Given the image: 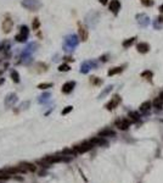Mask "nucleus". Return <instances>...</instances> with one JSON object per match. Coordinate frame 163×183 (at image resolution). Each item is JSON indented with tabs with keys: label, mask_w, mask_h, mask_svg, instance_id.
<instances>
[{
	"label": "nucleus",
	"mask_w": 163,
	"mask_h": 183,
	"mask_svg": "<svg viewBox=\"0 0 163 183\" xmlns=\"http://www.w3.org/2000/svg\"><path fill=\"white\" fill-rule=\"evenodd\" d=\"M7 178H10V176L4 175V174H1V172H0V181H4V180H7Z\"/></svg>",
	"instance_id": "nucleus-35"
},
{
	"label": "nucleus",
	"mask_w": 163,
	"mask_h": 183,
	"mask_svg": "<svg viewBox=\"0 0 163 183\" xmlns=\"http://www.w3.org/2000/svg\"><path fill=\"white\" fill-rule=\"evenodd\" d=\"M71 160V156L66 157V156H59V155H49V156H45L44 159L39 160L38 164L40 165H44V167H49V165H53L56 164V162H61V161H69Z\"/></svg>",
	"instance_id": "nucleus-1"
},
{
	"label": "nucleus",
	"mask_w": 163,
	"mask_h": 183,
	"mask_svg": "<svg viewBox=\"0 0 163 183\" xmlns=\"http://www.w3.org/2000/svg\"><path fill=\"white\" fill-rule=\"evenodd\" d=\"M99 3L101 5H107L108 4V0H99Z\"/></svg>",
	"instance_id": "nucleus-37"
},
{
	"label": "nucleus",
	"mask_w": 163,
	"mask_h": 183,
	"mask_svg": "<svg viewBox=\"0 0 163 183\" xmlns=\"http://www.w3.org/2000/svg\"><path fill=\"white\" fill-rule=\"evenodd\" d=\"M0 172L4 175H7V176H15L21 172V169L20 166H16V167H5V169H1Z\"/></svg>",
	"instance_id": "nucleus-13"
},
{
	"label": "nucleus",
	"mask_w": 163,
	"mask_h": 183,
	"mask_svg": "<svg viewBox=\"0 0 163 183\" xmlns=\"http://www.w3.org/2000/svg\"><path fill=\"white\" fill-rule=\"evenodd\" d=\"M112 89H113V85H108V87H106V88H105V89H104V90L100 93L99 98L101 99V98H104V96H106V95H107V94L110 93V92H111Z\"/></svg>",
	"instance_id": "nucleus-27"
},
{
	"label": "nucleus",
	"mask_w": 163,
	"mask_h": 183,
	"mask_svg": "<svg viewBox=\"0 0 163 183\" xmlns=\"http://www.w3.org/2000/svg\"><path fill=\"white\" fill-rule=\"evenodd\" d=\"M152 108H155L156 110H163V100L161 99V96H157L152 100Z\"/></svg>",
	"instance_id": "nucleus-17"
},
{
	"label": "nucleus",
	"mask_w": 163,
	"mask_h": 183,
	"mask_svg": "<svg viewBox=\"0 0 163 183\" xmlns=\"http://www.w3.org/2000/svg\"><path fill=\"white\" fill-rule=\"evenodd\" d=\"M93 67H96V64L94 62V61H85V62H83L80 66V72L82 73H88Z\"/></svg>",
	"instance_id": "nucleus-16"
},
{
	"label": "nucleus",
	"mask_w": 163,
	"mask_h": 183,
	"mask_svg": "<svg viewBox=\"0 0 163 183\" xmlns=\"http://www.w3.org/2000/svg\"><path fill=\"white\" fill-rule=\"evenodd\" d=\"M99 136L100 137H104V138H106V137H115L116 136V132L112 128H105V129L99 132Z\"/></svg>",
	"instance_id": "nucleus-18"
},
{
	"label": "nucleus",
	"mask_w": 163,
	"mask_h": 183,
	"mask_svg": "<svg viewBox=\"0 0 163 183\" xmlns=\"http://www.w3.org/2000/svg\"><path fill=\"white\" fill-rule=\"evenodd\" d=\"M21 5L24 7L29 10V11H38V10L43 6V4L39 1V0H22Z\"/></svg>",
	"instance_id": "nucleus-3"
},
{
	"label": "nucleus",
	"mask_w": 163,
	"mask_h": 183,
	"mask_svg": "<svg viewBox=\"0 0 163 183\" xmlns=\"http://www.w3.org/2000/svg\"><path fill=\"white\" fill-rule=\"evenodd\" d=\"M140 3L144 5V6H146V7H151L155 1H154V0H140Z\"/></svg>",
	"instance_id": "nucleus-30"
},
{
	"label": "nucleus",
	"mask_w": 163,
	"mask_h": 183,
	"mask_svg": "<svg viewBox=\"0 0 163 183\" xmlns=\"http://www.w3.org/2000/svg\"><path fill=\"white\" fill-rule=\"evenodd\" d=\"M140 77L145 78L147 81H152V78H154V72L150 71V70H145V71H142V72L140 73Z\"/></svg>",
	"instance_id": "nucleus-23"
},
{
	"label": "nucleus",
	"mask_w": 163,
	"mask_h": 183,
	"mask_svg": "<svg viewBox=\"0 0 163 183\" xmlns=\"http://www.w3.org/2000/svg\"><path fill=\"white\" fill-rule=\"evenodd\" d=\"M91 144H93L94 146L95 145H105L106 144V140L104 139V137H95V138H93V139H90L89 140Z\"/></svg>",
	"instance_id": "nucleus-20"
},
{
	"label": "nucleus",
	"mask_w": 163,
	"mask_h": 183,
	"mask_svg": "<svg viewBox=\"0 0 163 183\" xmlns=\"http://www.w3.org/2000/svg\"><path fill=\"white\" fill-rule=\"evenodd\" d=\"M158 10H160V12H161V15H163V4H161V5H160V7H158Z\"/></svg>",
	"instance_id": "nucleus-38"
},
{
	"label": "nucleus",
	"mask_w": 163,
	"mask_h": 183,
	"mask_svg": "<svg viewBox=\"0 0 163 183\" xmlns=\"http://www.w3.org/2000/svg\"><path fill=\"white\" fill-rule=\"evenodd\" d=\"M72 110H73V106H71V105H69V106H66V108L62 110V115H63V116L67 115V114H69Z\"/></svg>",
	"instance_id": "nucleus-32"
},
{
	"label": "nucleus",
	"mask_w": 163,
	"mask_h": 183,
	"mask_svg": "<svg viewBox=\"0 0 163 183\" xmlns=\"http://www.w3.org/2000/svg\"><path fill=\"white\" fill-rule=\"evenodd\" d=\"M128 117H129V120L133 122H137L140 120V117H141V115L139 114V113H136V111H129V114H128Z\"/></svg>",
	"instance_id": "nucleus-22"
},
{
	"label": "nucleus",
	"mask_w": 163,
	"mask_h": 183,
	"mask_svg": "<svg viewBox=\"0 0 163 183\" xmlns=\"http://www.w3.org/2000/svg\"><path fill=\"white\" fill-rule=\"evenodd\" d=\"M154 26H155V28H156V29H162V23H160L158 21H157V20L154 22Z\"/></svg>",
	"instance_id": "nucleus-33"
},
{
	"label": "nucleus",
	"mask_w": 163,
	"mask_h": 183,
	"mask_svg": "<svg viewBox=\"0 0 163 183\" xmlns=\"http://www.w3.org/2000/svg\"><path fill=\"white\" fill-rule=\"evenodd\" d=\"M90 83L94 84V85H100V84H102V79L96 77V76H91V77H90Z\"/></svg>",
	"instance_id": "nucleus-26"
},
{
	"label": "nucleus",
	"mask_w": 163,
	"mask_h": 183,
	"mask_svg": "<svg viewBox=\"0 0 163 183\" xmlns=\"http://www.w3.org/2000/svg\"><path fill=\"white\" fill-rule=\"evenodd\" d=\"M136 37H130V38H128V39H125V40H123V43H122V45H123V48L124 49H128V48H130L131 45H133L135 42H136Z\"/></svg>",
	"instance_id": "nucleus-21"
},
{
	"label": "nucleus",
	"mask_w": 163,
	"mask_h": 183,
	"mask_svg": "<svg viewBox=\"0 0 163 183\" xmlns=\"http://www.w3.org/2000/svg\"><path fill=\"white\" fill-rule=\"evenodd\" d=\"M78 37H79V40L82 42H86L89 38V30L86 28L83 23H78Z\"/></svg>",
	"instance_id": "nucleus-7"
},
{
	"label": "nucleus",
	"mask_w": 163,
	"mask_h": 183,
	"mask_svg": "<svg viewBox=\"0 0 163 183\" xmlns=\"http://www.w3.org/2000/svg\"><path fill=\"white\" fill-rule=\"evenodd\" d=\"M135 18H136L137 23H139L141 27H147V26H149V24H150V22H151L150 17L147 16L146 14H144V12H141V14H137L136 16H135Z\"/></svg>",
	"instance_id": "nucleus-8"
},
{
	"label": "nucleus",
	"mask_w": 163,
	"mask_h": 183,
	"mask_svg": "<svg viewBox=\"0 0 163 183\" xmlns=\"http://www.w3.org/2000/svg\"><path fill=\"white\" fill-rule=\"evenodd\" d=\"M39 27H40V21H39V18H38V17L33 18V22H32V29H33V30H37V29H39Z\"/></svg>",
	"instance_id": "nucleus-28"
},
{
	"label": "nucleus",
	"mask_w": 163,
	"mask_h": 183,
	"mask_svg": "<svg viewBox=\"0 0 163 183\" xmlns=\"http://www.w3.org/2000/svg\"><path fill=\"white\" fill-rule=\"evenodd\" d=\"M28 35H29V29L26 24H23V26L20 27V33L16 34L15 39H16L18 43H26L28 39Z\"/></svg>",
	"instance_id": "nucleus-4"
},
{
	"label": "nucleus",
	"mask_w": 163,
	"mask_h": 183,
	"mask_svg": "<svg viewBox=\"0 0 163 183\" xmlns=\"http://www.w3.org/2000/svg\"><path fill=\"white\" fill-rule=\"evenodd\" d=\"M39 89H48V88H53V83H40L38 84Z\"/></svg>",
	"instance_id": "nucleus-31"
},
{
	"label": "nucleus",
	"mask_w": 163,
	"mask_h": 183,
	"mask_svg": "<svg viewBox=\"0 0 163 183\" xmlns=\"http://www.w3.org/2000/svg\"><path fill=\"white\" fill-rule=\"evenodd\" d=\"M121 103H122V98H121V95L115 94L113 96H112V99L108 101L107 104H106L105 108L107 109L108 111H112V110H115V109H116L117 106H118Z\"/></svg>",
	"instance_id": "nucleus-5"
},
{
	"label": "nucleus",
	"mask_w": 163,
	"mask_h": 183,
	"mask_svg": "<svg viewBox=\"0 0 163 183\" xmlns=\"http://www.w3.org/2000/svg\"><path fill=\"white\" fill-rule=\"evenodd\" d=\"M123 70H124L123 66H117V67H112V68L108 70L107 75L110 76V77H112V76H116V75L122 73V72H123Z\"/></svg>",
	"instance_id": "nucleus-19"
},
{
	"label": "nucleus",
	"mask_w": 163,
	"mask_h": 183,
	"mask_svg": "<svg viewBox=\"0 0 163 183\" xmlns=\"http://www.w3.org/2000/svg\"><path fill=\"white\" fill-rule=\"evenodd\" d=\"M121 7H122V4L119 0H111L108 3V10L115 15V16H117V15L119 14Z\"/></svg>",
	"instance_id": "nucleus-10"
},
{
	"label": "nucleus",
	"mask_w": 163,
	"mask_h": 183,
	"mask_svg": "<svg viewBox=\"0 0 163 183\" xmlns=\"http://www.w3.org/2000/svg\"><path fill=\"white\" fill-rule=\"evenodd\" d=\"M130 123H131V121H130L129 119H118V120H116V122H115V126H116L118 129L127 131V129L129 128Z\"/></svg>",
	"instance_id": "nucleus-9"
},
{
	"label": "nucleus",
	"mask_w": 163,
	"mask_h": 183,
	"mask_svg": "<svg viewBox=\"0 0 163 183\" xmlns=\"http://www.w3.org/2000/svg\"><path fill=\"white\" fill-rule=\"evenodd\" d=\"M71 67H69V65L68 64H61L59 66V71L60 72H67V71H69Z\"/></svg>",
	"instance_id": "nucleus-29"
},
{
	"label": "nucleus",
	"mask_w": 163,
	"mask_h": 183,
	"mask_svg": "<svg viewBox=\"0 0 163 183\" xmlns=\"http://www.w3.org/2000/svg\"><path fill=\"white\" fill-rule=\"evenodd\" d=\"M150 49H151L150 44L146 43V42H140V43L136 44V50H137L139 54H147L150 52Z\"/></svg>",
	"instance_id": "nucleus-14"
},
{
	"label": "nucleus",
	"mask_w": 163,
	"mask_h": 183,
	"mask_svg": "<svg viewBox=\"0 0 163 183\" xmlns=\"http://www.w3.org/2000/svg\"><path fill=\"white\" fill-rule=\"evenodd\" d=\"M22 166H23V169H24V170H26V171H29V172H34L35 170H37L35 165L30 164V162H23Z\"/></svg>",
	"instance_id": "nucleus-24"
},
{
	"label": "nucleus",
	"mask_w": 163,
	"mask_h": 183,
	"mask_svg": "<svg viewBox=\"0 0 163 183\" xmlns=\"http://www.w3.org/2000/svg\"><path fill=\"white\" fill-rule=\"evenodd\" d=\"M10 75H11V78L15 83H20V75L16 70H11V72H10Z\"/></svg>",
	"instance_id": "nucleus-25"
},
{
	"label": "nucleus",
	"mask_w": 163,
	"mask_h": 183,
	"mask_svg": "<svg viewBox=\"0 0 163 183\" xmlns=\"http://www.w3.org/2000/svg\"><path fill=\"white\" fill-rule=\"evenodd\" d=\"M151 109H152V101L146 100V101H144V103L140 105L139 111H140L141 115H149L150 111H151Z\"/></svg>",
	"instance_id": "nucleus-12"
},
{
	"label": "nucleus",
	"mask_w": 163,
	"mask_h": 183,
	"mask_svg": "<svg viewBox=\"0 0 163 183\" xmlns=\"http://www.w3.org/2000/svg\"><path fill=\"white\" fill-rule=\"evenodd\" d=\"M74 87H75V82H74V81H68V82H66L62 85L61 90H62L63 94H69V93H72V90L74 89Z\"/></svg>",
	"instance_id": "nucleus-15"
},
{
	"label": "nucleus",
	"mask_w": 163,
	"mask_h": 183,
	"mask_svg": "<svg viewBox=\"0 0 163 183\" xmlns=\"http://www.w3.org/2000/svg\"><path fill=\"white\" fill-rule=\"evenodd\" d=\"M93 144L90 143V142H84V143H82L79 145H75L74 146V150L77 151V154H83V152H86V151H89L91 148H93Z\"/></svg>",
	"instance_id": "nucleus-11"
},
{
	"label": "nucleus",
	"mask_w": 163,
	"mask_h": 183,
	"mask_svg": "<svg viewBox=\"0 0 163 183\" xmlns=\"http://www.w3.org/2000/svg\"><path fill=\"white\" fill-rule=\"evenodd\" d=\"M156 20H157V21H158L160 23H162V24H163V15H160V16L157 17Z\"/></svg>",
	"instance_id": "nucleus-36"
},
{
	"label": "nucleus",
	"mask_w": 163,
	"mask_h": 183,
	"mask_svg": "<svg viewBox=\"0 0 163 183\" xmlns=\"http://www.w3.org/2000/svg\"><path fill=\"white\" fill-rule=\"evenodd\" d=\"M12 28H13V20L10 16H6V17H5V20L3 21V24H1L3 33L4 34H9L12 30Z\"/></svg>",
	"instance_id": "nucleus-6"
},
{
	"label": "nucleus",
	"mask_w": 163,
	"mask_h": 183,
	"mask_svg": "<svg viewBox=\"0 0 163 183\" xmlns=\"http://www.w3.org/2000/svg\"><path fill=\"white\" fill-rule=\"evenodd\" d=\"M79 37H77L75 34H71V35H67V37L65 38V50H73L75 47L78 45L79 43Z\"/></svg>",
	"instance_id": "nucleus-2"
},
{
	"label": "nucleus",
	"mask_w": 163,
	"mask_h": 183,
	"mask_svg": "<svg viewBox=\"0 0 163 183\" xmlns=\"http://www.w3.org/2000/svg\"><path fill=\"white\" fill-rule=\"evenodd\" d=\"M107 58H108V55L105 54V55H102V56H100V61H101V62H106V61L108 60Z\"/></svg>",
	"instance_id": "nucleus-34"
}]
</instances>
